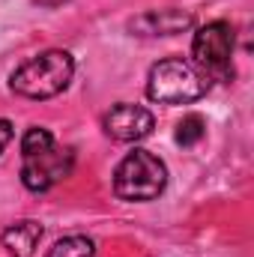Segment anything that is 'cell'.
<instances>
[{
	"mask_svg": "<svg viewBox=\"0 0 254 257\" xmlns=\"http://www.w3.org/2000/svg\"><path fill=\"white\" fill-rule=\"evenodd\" d=\"M75 168L72 147H60L45 126H30L21 135V183L30 192H48Z\"/></svg>",
	"mask_w": 254,
	"mask_h": 257,
	"instance_id": "obj_1",
	"label": "cell"
},
{
	"mask_svg": "<svg viewBox=\"0 0 254 257\" xmlns=\"http://www.w3.org/2000/svg\"><path fill=\"white\" fill-rule=\"evenodd\" d=\"M72 75H75V57L63 48H48L18 66L9 78V87L15 96L24 99H51L69 87Z\"/></svg>",
	"mask_w": 254,
	"mask_h": 257,
	"instance_id": "obj_2",
	"label": "cell"
},
{
	"mask_svg": "<svg viewBox=\"0 0 254 257\" xmlns=\"http://www.w3.org/2000/svg\"><path fill=\"white\" fill-rule=\"evenodd\" d=\"M212 78L183 57H165L147 75V96L159 105H189L209 93Z\"/></svg>",
	"mask_w": 254,
	"mask_h": 257,
	"instance_id": "obj_3",
	"label": "cell"
},
{
	"mask_svg": "<svg viewBox=\"0 0 254 257\" xmlns=\"http://www.w3.org/2000/svg\"><path fill=\"white\" fill-rule=\"evenodd\" d=\"M168 189V165L150 150H132L114 171V194L129 203L156 200Z\"/></svg>",
	"mask_w": 254,
	"mask_h": 257,
	"instance_id": "obj_4",
	"label": "cell"
},
{
	"mask_svg": "<svg viewBox=\"0 0 254 257\" xmlns=\"http://www.w3.org/2000/svg\"><path fill=\"white\" fill-rule=\"evenodd\" d=\"M236 33L230 21H209L203 24L191 39L194 66L203 69L209 78H227L230 75V57H233Z\"/></svg>",
	"mask_w": 254,
	"mask_h": 257,
	"instance_id": "obj_5",
	"label": "cell"
},
{
	"mask_svg": "<svg viewBox=\"0 0 254 257\" xmlns=\"http://www.w3.org/2000/svg\"><path fill=\"white\" fill-rule=\"evenodd\" d=\"M102 128L108 138L114 141H123V144H135V141H144L147 135H153L156 128V117L141 108V105H132V102H120L114 105L105 120H102Z\"/></svg>",
	"mask_w": 254,
	"mask_h": 257,
	"instance_id": "obj_6",
	"label": "cell"
},
{
	"mask_svg": "<svg viewBox=\"0 0 254 257\" xmlns=\"http://www.w3.org/2000/svg\"><path fill=\"white\" fill-rule=\"evenodd\" d=\"M194 24V15L186 9H150L144 15H135L129 21V30L135 36H177Z\"/></svg>",
	"mask_w": 254,
	"mask_h": 257,
	"instance_id": "obj_7",
	"label": "cell"
},
{
	"mask_svg": "<svg viewBox=\"0 0 254 257\" xmlns=\"http://www.w3.org/2000/svg\"><path fill=\"white\" fill-rule=\"evenodd\" d=\"M39 239H42V224L33 221V218L15 221V224H9V227L0 233L3 248H6L12 257H33Z\"/></svg>",
	"mask_w": 254,
	"mask_h": 257,
	"instance_id": "obj_8",
	"label": "cell"
},
{
	"mask_svg": "<svg viewBox=\"0 0 254 257\" xmlns=\"http://www.w3.org/2000/svg\"><path fill=\"white\" fill-rule=\"evenodd\" d=\"M93 254H96V242L84 233H72V236L57 239L45 257H93Z\"/></svg>",
	"mask_w": 254,
	"mask_h": 257,
	"instance_id": "obj_9",
	"label": "cell"
},
{
	"mask_svg": "<svg viewBox=\"0 0 254 257\" xmlns=\"http://www.w3.org/2000/svg\"><path fill=\"white\" fill-rule=\"evenodd\" d=\"M203 135H206V120H203L200 114H186V117L177 123L174 141H177L180 147H194V144L203 141Z\"/></svg>",
	"mask_w": 254,
	"mask_h": 257,
	"instance_id": "obj_10",
	"label": "cell"
},
{
	"mask_svg": "<svg viewBox=\"0 0 254 257\" xmlns=\"http://www.w3.org/2000/svg\"><path fill=\"white\" fill-rule=\"evenodd\" d=\"M12 135H15V132H12V123L0 117V153H3L6 147H9V141H12Z\"/></svg>",
	"mask_w": 254,
	"mask_h": 257,
	"instance_id": "obj_11",
	"label": "cell"
}]
</instances>
